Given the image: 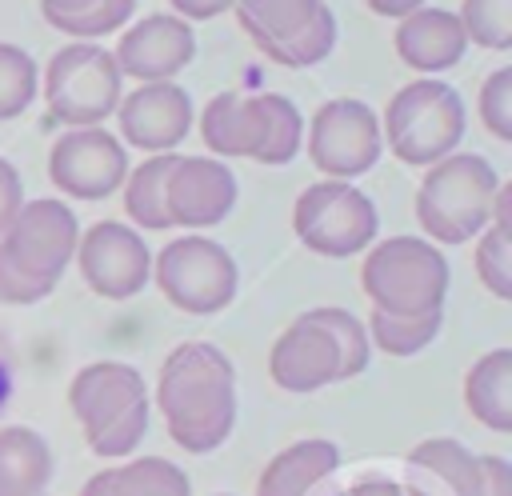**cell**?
Wrapping results in <instances>:
<instances>
[{"label":"cell","instance_id":"obj_17","mask_svg":"<svg viewBox=\"0 0 512 496\" xmlns=\"http://www.w3.org/2000/svg\"><path fill=\"white\" fill-rule=\"evenodd\" d=\"M412 496H480L484 460L452 436H428L408 452Z\"/></svg>","mask_w":512,"mask_h":496},{"label":"cell","instance_id":"obj_23","mask_svg":"<svg viewBox=\"0 0 512 496\" xmlns=\"http://www.w3.org/2000/svg\"><path fill=\"white\" fill-rule=\"evenodd\" d=\"M232 8L240 16V28L256 40V48L268 52L304 32L324 8V0H236Z\"/></svg>","mask_w":512,"mask_h":496},{"label":"cell","instance_id":"obj_13","mask_svg":"<svg viewBox=\"0 0 512 496\" xmlns=\"http://www.w3.org/2000/svg\"><path fill=\"white\" fill-rule=\"evenodd\" d=\"M116 120H120V136L132 148L160 156L172 152L192 132V96L172 80L140 84L128 96H120Z\"/></svg>","mask_w":512,"mask_h":496},{"label":"cell","instance_id":"obj_40","mask_svg":"<svg viewBox=\"0 0 512 496\" xmlns=\"http://www.w3.org/2000/svg\"><path fill=\"white\" fill-rule=\"evenodd\" d=\"M80 496H112V468H104V472L88 476V480H84V488H80Z\"/></svg>","mask_w":512,"mask_h":496},{"label":"cell","instance_id":"obj_4","mask_svg":"<svg viewBox=\"0 0 512 496\" xmlns=\"http://www.w3.org/2000/svg\"><path fill=\"white\" fill-rule=\"evenodd\" d=\"M360 288L376 312H392V316L440 312L448 296V260L428 240L388 236L364 256Z\"/></svg>","mask_w":512,"mask_h":496},{"label":"cell","instance_id":"obj_27","mask_svg":"<svg viewBox=\"0 0 512 496\" xmlns=\"http://www.w3.org/2000/svg\"><path fill=\"white\" fill-rule=\"evenodd\" d=\"M264 144L256 152V164H288L300 152V108L288 96L264 92Z\"/></svg>","mask_w":512,"mask_h":496},{"label":"cell","instance_id":"obj_42","mask_svg":"<svg viewBox=\"0 0 512 496\" xmlns=\"http://www.w3.org/2000/svg\"><path fill=\"white\" fill-rule=\"evenodd\" d=\"M8 396H12V368H8V360L0 356V412H4Z\"/></svg>","mask_w":512,"mask_h":496},{"label":"cell","instance_id":"obj_2","mask_svg":"<svg viewBox=\"0 0 512 496\" xmlns=\"http://www.w3.org/2000/svg\"><path fill=\"white\" fill-rule=\"evenodd\" d=\"M68 408L96 456H128L148 428V388L132 364L96 360L68 384Z\"/></svg>","mask_w":512,"mask_h":496},{"label":"cell","instance_id":"obj_19","mask_svg":"<svg viewBox=\"0 0 512 496\" xmlns=\"http://www.w3.org/2000/svg\"><path fill=\"white\" fill-rule=\"evenodd\" d=\"M200 136L216 156H248L256 160L264 144V104L260 96L220 92L200 112Z\"/></svg>","mask_w":512,"mask_h":496},{"label":"cell","instance_id":"obj_41","mask_svg":"<svg viewBox=\"0 0 512 496\" xmlns=\"http://www.w3.org/2000/svg\"><path fill=\"white\" fill-rule=\"evenodd\" d=\"M92 0H40L44 12H56V16H72V12H84Z\"/></svg>","mask_w":512,"mask_h":496},{"label":"cell","instance_id":"obj_34","mask_svg":"<svg viewBox=\"0 0 512 496\" xmlns=\"http://www.w3.org/2000/svg\"><path fill=\"white\" fill-rule=\"evenodd\" d=\"M480 124L496 140H512V68H496L480 84Z\"/></svg>","mask_w":512,"mask_h":496},{"label":"cell","instance_id":"obj_3","mask_svg":"<svg viewBox=\"0 0 512 496\" xmlns=\"http://www.w3.org/2000/svg\"><path fill=\"white\" fill-rule=\"evenodd\" d=\"M496 168L476 152H452L428 168L416 192V220L436 244H468L488 228Z\"/></svg>","mask_w":512,"mask_h":496},{"label":"cell","instance_id":"obj_22","mask_svg":"<svg viewBox=\"0 0 512 496\" xmlns=\"http://www.w3.org/2000/svg\"><path fill=\"white\" fill-rule=\"evenodd\" d=\"M52 480V448L24 424L0 428V496H40Z\"/></svg>","mask_w":512,"mask_h":496},{"label":"cell","instance_id":"obj_36","mask_svg":"<svg viewBox=\"0 0 512 496\" xmlns=\"http://www.w3.org/2000/svg\"><path fill=\"white\" fill-rule=\"evenodd\" d=\"M24 208V188H20V176L16 168L0 156V236L8 232V224L16 220V212Z\"/></svg>","mask_w":512,"mask_h":496},{"label":"cell","instance_id":"obj_8","mask_svg":"<svg viewBox=\"0 0 512 496\" xmlns=\"http://www.w3.org/2000/svg\"><path fill=\"white\" fill-rule=\"evenodd\" d=\"M292 228L316 256H352L376 240V204L348 180H320L296 196Z\"/></svg>","mask_w":512,"mask_h":496},{"label":"cell","instance_id":"obj_38","mask_svg":"<svg viewBox=\"0 0 512 496\" xmlns=\"http://www.w3.org/2000/svg\"><path fill=\"white\" fill-rule=\"evenodd\" d=\"M236 0H172V8L180 12V20H212L224 8H232Z\"/></svg>","mask_w":512,"mask_h":496},{"label":"cell","instance_id":"obj_16","mask_svg":"<svg viewBox=\"0 0 512 496\" xmlns=\"http://www.w3.org/2000/svg\"><path fill=\"white\" fill-rule=\"evenodd\" d=\"M236 204V176L224 160L212 156H180L168 176V216L172 228H212Z\"/></svg>","mask_w":512,"mask_h":496},{"label":"cell","instance_id":"obj_35","mask_svg":"<svg viewBox=\"0 0 512 496\" xmlns=\"http://www.w3.org/2000/svg\"><path fill=\"white\" fill-rule=\"evenodd\" d=\"M56 284H44V280H32L28 272H20L4 248H0V304H36L52 292Z\"/></svg>","mask_w":512,"mask_h":496},{"label":"cell","instance_id":"obj_37","mask_svg":"<svg viewBox=\"0 0 512 496\" xmlns=\"http://www.w3.org/2000/svg\"><path fill=\"white\" fill-rule=\"evenodd\" d=\"M484 460V492L480 496H512V464L504 456H480Z\"/></svg>","mask_w":512,"mask_h":496},{"label":"cell","instance_id":"obj_6","mask_svg":"<svg viewBox=\"0 0 512 496\" xmlns=\"http://www.w3.org/2000/svg\"><path fill=\"white\" fill-rule=\"evenodd\" d=\"M120 68L108 48L96 44H68L48 60L44 72V100L48 120L72 128H100L120 104Z\"/></svg>","mask_w":512,"mask_h":496},{"label":"cell","instance_id":"obj_20","mask_svg":"<svg viewBox=\"0 0 512 496\" xmlns=\"http://www.w3.org/2000/svg\"><path fill=\"white\" fill-rule=\"evenodd\" d=\"M340 464V448L332 440H296L276 452L256 484V496H308L324 476Z\"/></svg>","mask_w":512,"mask_h":496},{"label":"cell","instance_id":"obj_24","mask_svg":"<svg viewBox=\"0 0 512 496\" xmlns=\"http://www.w3.org/2000/svg\"><path fill=\"white\" fill-rule=\"evenodd\" d=\"M176 152H160V156H148L144 164H136L128 176H124V212L132 224L140 228H172V216H168V176L176 168Z\"/></svg>","mask_w":512,"mask_h":496},{"label":"cell","instance_id":"obj_14","mask_svg":"<svg viewBox=\"0 0 512 496\" xmlns=\"http://www.w3.org/2000/svg\"><path fill=\"white\" fill-rule=\"evenodd\" d=\"M192 56H196V36L192 24L180 16H144L120 36L112 52L120 76H132L140 84L172 80L180 68L192 64Z\"/></svg>","mask_w":512,"mask_h":496},{"label":"cell","instance_id":"obj_7","mask_svg":"<svg viewBox=\"0 0 512 496\" xmlns=\"http://www.w3.org/2000/svg\"><path fill=\"white\" fill-rule=\"evenodd\" d=\"M152 280L164 300L192 316H212L232 304L240 272L224 244L208 236H180L152 260Z\"/></svg>","mask_w":512,"mask_h":496},{"label":"cell","instance_id":"obj_11","mask_svg":"<svg viewBox=\"0 0 512 496\" xmlns=\"http://www.w3.org/2000/svg\"><path fill=\"white\" fill-rule=\"evenodd\" d=\"M76 264L84 284L104 300L136 296L152 276V252L140 232L120 220H100L76 240Z\"/></svg>","mask_w":512,"mask_h":496},{"label":"cell","instance_id":"obj_15","mask_svg":"<svg viewBox=\"0 0 512 496\" xmlns=\"http://www.w3.org/2000/svg\"><path fill=\"white\" fill-rule=\"evenodd\" d=\"M268 372L284 392H316L340 380V352L328 328L304 312L296 316L268 352Z\"/></svg>","mask_w":512,"mask_h":496},{"label":"cell","instance_id":"obj_28","mask_svg":"<svg viewBox=\"0 0 512 496\" xmlns=\"http://www.w3.org/2000/svg\"><path fill=\"white\" fill-rule=\"evenodd\" d=\"M332 44H336V16H332V8L324 4V8L316 12V20H312L304 32H296L292 40L268 48L264 56L276 60V64H284V68H308V64H320V60L332 52Z\"/></svg>","mask_w":512,"mask_h":496},{"label":"cell","instance_id":"obj_1","mask_svg":"<svg viewBox=\"0 0 512 496\" xmlns=\"http://www.w3.org/2000/svg\"><path fill=\"white\" fill-rule=\"evenodd\" d=\"M156 408L172 444L192 456L216 452L236 424V368L208 340L176 344L156 380Z\"/></svg>","mask_w":512,"mask_h":496},{"label":"cell","instance_id":"obj_25","mask_svg":"<svg viewBox=\"0 0 512 496\" xmlns=\"http://www.w3.org/2000/svg\"><path fill=\"white\" fill-rule=\"evenodd\" d=\"M440 324H444V308L420 312V316H392V312L372 308L364 332H368V344H376L384 356H416L420 348H428L436 340Z\"/></svg>","mask_w":512,"mask_h":496},{"label":"cell","instance_id":"obj_12","mask_svg":"<svg viewBox=\"0 0 512 496\" xmlns=\"http://www.w3.org/2000/svg\"><path fill=\"white\" fill-rule=\"evenodd\" d=\"M48 176L76 200H104L124 184L128 156L108 128H68L48 152Z\"/></svg>","mask_w":512,"mask_h":496},{"label":"cell","instance_id":"obj_31","mask_svg":"<svg viewBox=\"0 0 512 496\" xmlns=\"http://www.w3.org/2000/svg\"><path fill=\"white\" fill-rule=\"evenodd\" d=\"M36 96V64L24 48L0 40V120L20 116Z\"/></svg>","mask_w":512,"mask_h":496},{"label":"cell","instance_id":"obj_21","mask_svg":"<svg viewBox=\"0 0 512 496\" xmlns=\"http://www.w3.org/2000/svg\"><path fill=\"white\" fill-rule=\"evenodd\" d=\"M464 404L484 428L512 432V348H492L468 368Z\"/></svg>","mask_w":512,"mask_h":496},{"label":"cell","instance_id":"obj_39","mask_svg":"<svg viewBox=\"0 0 512 496\" xmlns=\"http://www.w3.org/2000/svg\"><path fill=\"white\" fill-rule=\"evenodd\" d=\"M368 8H372L376 16H392V20H404L408 12L424 8V0H368Z\"/></svg>","mask_w":512,"mask_h":496},{"label":"cell","instance_id":"obj_9","mask_svg":"<svg viewBox=\"0 0 512 496\" xmlns=\"http://www.w3.org/2000/svg\"><path fill=\"white\" fill-rule=\"evenodd\" d=\"M380 148H384L380 120L364 100L336 96L316 108L308 132V156L328 180L364 176L380 160Z\"/></svg>","mask_w":512,"mask_h":496},{"label":"cell","instance_id":"obj_33","mask_svg":"<svg viewBox=\"0 0 512 496\" xmlns=\"http://www.w3.org/2000/svg\"><path fill=\"white\" fill-rule=\"evenodd\" d=\"M136 12V0H92L84 12H72V16H56V12H44V20L68 36H108L116 28L128 24V16Z\"/></svg>","mask_w":512,"mask_h":496},{"label":"cell","instance_id":"obj_29","mask_svg":"<svg viewBox=\"0 0 512 496\" xmlns=\"http://www.w3.org/2000/svg\"><path fill=\"white\" fill-rule=\"evenodd\" d=\"M312 316H316V320L328 328V336L336 340V352H340V380L360 376V372L368 368V352H372L364 324H360L348 308H312Z\"/></svg>","mask_w":512,"mask_h":496},{"label":"cell","instance_id":"obj_26","mask_svg":"<svg viewBox=\"0 0 512 496\" xmlns=\"http://www.w3.org/2000/svg\"><path fill=\"white\" fill-rule=\"evenodd\" d=\"M112 496H192L180 464L164 456H136L112 468Z\"/></svg>","mask_w":512,"mask_h":496},{"label":"cell","instance_id":"obj_5","mask_svg":"<svg viewBox=\"0 0 512 496\" xmlns=\"http://www.w3.org/2000/svg\"><path fill=\"white\" fill-rule=\"evenodd\" d=\"M384 136L396 160L404 164H436L456 152L464 136V104L460 92L440 80L404 84L384 112Z\"/></svg>","mask_w":512,"mask_h":496},{"label":"cell","instance_id":"obj_18","mask_svg":"<svg viewBox=\"0 0 512 496\" xmlns=\"http://www.w3.org/2000/svg\"><path fill=\"white\" fill-rule=\"evenodd\" d=\"M468 36L448 8H416L396 28V56L416 72H444L464 60Z\"/></svg>","mask_w":512,"mask_h":496},{"label":"cell","instance_id":"obj_32","mask_svg":"<svg viewBox=\"0 0 512 496\" xmlns=\"http://www.w3.org/2000/svg\"><path fill=\"white\" fill-rule=\"evenodd\" d=\"M476 276H480V284L492 296L512 300V232L508 228L488 224L480 232V244H476Z\"/></svg>","mask_w":512,"mask_h":496},{"label":"cell","instance_id":"obj_10","mask_svg":"<svg viewBox=\"0 0 512 496\" xmlns=\"http://www.w3.org/2000/svg\"><path fill=\"white\" fill-rule=\"evenodd\" d=\"M76 240H80V228H76L72 208L64 200L44 196V200H28L16 212V220L0 236V248L32 280L56 284L68 260L76 256Z\"/></svg>","mask_w":512,"mask_h":496},{"label":"cell","instance_id":"obj_30","mask_svg":"<svg viewBox=\"0 0 512 496\" xmlns=\"http://www.w3.org/2000/svg\"><path fill=\"white\" fill-rule=\"evenodd\" d=\"M460 24L472 44L504 52L512 44V0H464Z\"/></svg>","mask_w":512,"mask_h":496}]
</instances>
